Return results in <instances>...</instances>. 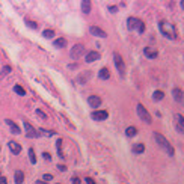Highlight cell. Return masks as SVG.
I'll use <instances>...</instances> for the list:
<instances>
[{
  "instance_id": "6da1fadb",
  "label": "cell",
  "mask_w": 184,
  "mask_h": 184,
  "mask_svg": "<svg viewBox=\"0 0 184 184\" xmlns=\"http://www.w3.org/2000/svg\"><path fill=\"white\" fill-rule=\"evenodd\" d=\"M154 139H155V142H157V145H160V148H162V150L166 153V154H169L171 157L175 154V151H174V146L169 143V141H168V139H166L162 133H157V131H155V133H154Z\"/></svg>"
},
{
  "instance_id": "7a4b0ae2",
  "label": "cell",
  "mask_w": 184,
  "mask_h": 184,
  "mask_svg": "<svg viewBox=\"0 0 184 184\" xmlns=\"http://www.w3.org/2000/svg\"><path fill=\"white\" fill-rule=\"evenodd\" d=\"M159 29H160V32L164 35L166 38H171V39L177 38V30H175V26L174 24H171L168 21H160Z\"/></svg>"
},
{
  "instance_id": "3957f363",
  "label": "cell",
  "mask_w": 184,
  "mask_h": 184,
  "mask_svg": "<svg viewBox=\"0 0 184 184\" xmlns=\"http://www.w3.org/2000/svg\"><path fill=\"white\" fill-rule=\"evenodd\" d=\"M127 24H128V29H136L139 33L145 32V23L142 20L136 18V17H130V18L127 20Z\"/></svg>"
},
{
  "instance_id": "277c9868",
  "label": "cell",
  "mask_w": 184,
  "mask_h": 184,
  "mask_svg": "<svg viewBox=\"0 0 184 184\" xmlns=\"http://www.w3.org/2000/svg\"><path fill=\"white\" fill-rule=\"evenodd\" d=\"M137 115H139V118H141L143 122H146V124H151L153 122V119H151V115L148 113V110L142 106L141 103L137 104Z\"/></svg>"
},
{
  "instance_id": "5b68a950",
  "label": "cell",
  "mask_w": 184,
  "mask_h": 184,
  "mask_svg": "<svg viewBox=\"0 0 184 184\" xmlns=\"http://www.w3.org/2000/svg\"><path fill=\"white\" fill-rule=\"evenodd\" d=\"M113 60H115V65L119 71V76L124 77L125 76V64H124V60H122V57L119 56V53H113Z\"/></svg>"
},
{
  "instance_id": "8992f818",
  "label": "cell",
  "mask_w": 184,
  "mask_h": 184,
  "mask_svg": "<svg viewBox=\"0 0 184 184\" xmlns=\"http://www.w3.org/2000/svg\"><path fill=\"white\" fill-rule=\"evenodd\" d=\"M83 55H85V45H82V44H76V45L73 47V50L69 51V56H71L73 59H78Z\"/></svg>"
},
{
  "instance_id": "52a82bcc",
  "label": "cell",
  "mask_w": 184,
  "mask_h": 184,
  "mask_svg": "<svg viewBox=\"0 0 184 184\" xmlns=\"http://www.w3.org/2000/svg\"><path fill=\"white\" fill-rule=\"evenodd\" d=\"M24 128H26V134H27V137H39V133L36 131V128H33L27 121H24Z\"/></svg>"
},
{
  "instance_id": "ba28073f",
  "label": "cell",
  "mask_w": 184,
  "mask_h": 184,
  "mask_svg": "<svg viewBox=\"0 0 184 184\" xmlns=\"http://www.w3.org/2000/svg\"><path fill=\"white\" fill-rule=\"evenodd\" d=\"M92 119H95V121H104V119H107V116H109V113L106 112V110H95V112H92Z\"/></svg>"
},
{
  "instance_id": "9c48e42d",
  "label": "cell",
  "mask_w": 184,
  "mask_h": 184,
  "mask_svg": "<svg viewBox=\"0 0 184 184\" xmlns=\"http://www.w3.org/2000/svg\"><path fill=\"white\" fill-rule=\"evenodd\" d=\"M89 32L94 35V36H100V38H106V36H107V33L104 32L103 29H100L98 26H91V27H89Z\"/></svg>"
},
{
  "instance_id": "30bf717a",
  "label": "cell",
  "mask_w": 184,
  "mask_h": 184,
  "mask_svg": "<svg viewBox=\"0 0 184 184\" xmlns=\"http://www.w3.org/2000/svg\"><path fill=\"white\" fill-rule=\"evenodd\" d=\"M87 103H89V106L94 107V109H97L101 106V98L98 97V95H91L89 98H87Z\"/></svg>"
},
{
  "instance_id": "8fae6325",
  "label": "cell",
  "mask_w": 184,
  "mask_h": 184,
  "mask_svg": "<svg viewBox=\"0 0 184 184\" xmlns=\"http://www.w3.org/2000/svg\"><path fill=\"white\" fill-rule=\"evenodd\" d=\"M175 121H177V130H178V133H183V131H184V118H183V115L177 113V115H175Z\"/></svg>"
},
{
  "instance_id": "7c38bea8",
  "label": "cell",
  "mask_w": 184,
  "mask_h": 184,
  "mask_svg": "<svg viewBox=\"0 0 184 184\" xmlns=\"http://www.w3.org/2000/svg\"><path fill=\"white\" fill-rule=\"evenodd\" d=\"M8 145H9V150L12 151V154H15V155H17V154H20V153H21V145H20L18 142L11 141Z\"/></svg>"
},
{
  "instance_id": "4fadbf2b",
  "label": "cell",
  "mask_w": 184,
  "mask_h": 184,
  "mask_svg": "<svg viewBox=\"0 0 184 184\" xmlns=\"http://www.w3.org/2000/svg\"><path fill=\"white\" fill-rule=\"evenodd\" d=\"M143 55L148 57V59H155L157 56H159V51L154 50V48H150V47H145L143 50Z\"/></svg>"
},
{
  "instance_id": "5bb4252c",
  "label": "cell",
  "mask_w": 184,
  "mask_h": 184,
  "mask_svg": "<svg viewBox=\"0 0 184 184\" xmlns=\"http://www.w3.org/2000/svg\"><path fill=\"white\" fill-rule=\"evenodd\" d=\"M100 59V53L98 51H89V53L86 55V62H95V60Z\"/></svg>"
},
{
  "instance_id": "9a60e30c",
  "label": "cell",
  "mask_w": 184,
  "mask_h": 184,
  "mask_svg": "<svg viewBox=\"0 0 184 184\" xmlns=\"http://www.w3.org/2000/svg\"><path fill=\"white\" fill-rule=\"evenodd\" d=\"M172 94H174V98H175V101L183 103V91L180 89V87H175V89L172 91Z\"/></svg>"
},
{
  "instance_id": "2e32d148",
  "label": "cell",
  "mask_w": 184,
  "mask_h": 184,
  "mask_svg": "<svg viewBox=\"0 0 184 184\" xmlns=\"http://www.w3.org/2000/svg\"><path fill=\"white\" fill-rule=\"evenodd\" d=\"M6 124L11 127V131H12L14 134H20V127L17 125V124H14V122H12L11 119H6Z\"/></svg>"
},
{
  "instance_id": "e0dca14e",
  "label": "cell",
  "mask_w": 184,
  "mask_h": 184,
  "mask_svg": "<svg viewBox=\"0 0 184 184\" xmlns=\"http://www.w3.org/2000/svg\"><path fill=\"white\" fill-rule=\"evenodd\" d=\"M98 77L103 78V80H107V78L110 77V71H109L107 68H101V69H100V73H98Z\"/></svg>"
},
{
  "instance_id": "ac0fdd59",
  "label": "cell",
  "mask_w": 184,
  "mask_h": 184,
  "mask_svg": "<svg viewBox=\"0 0 184 184\" xmlns=\"http://www.w3.org/2000/svg\"><path fill=\"white\" fill-rule=\"evenodd\" d=\"M66 39L65 38H59V39H56L55 42H53V45L55 47H57V48H64V47H66Z\"/></svg>"
},
{
  "instance_id": "d6986e66",
  "label": "cell",
  "mask_w": 184,
  "mask_h": 184,
  "mask_svg": "<svg viewBox=\"0 0 184 184\" xmlns=\"http://www.w3.org/2000/svg\"><path fill=\"white\" fill-rule=\"evenodd\" d=\"M24 183V174L21 171H15V184H23Z\"/></svg>"
},
{
  "instance_id": "ffe728a7",
  "label": "cell",
  "mask_w": 184,
  "mask_h": 184,
  "mask_svg": "<svg viewBox=\"0 0 184 184\" xmlns=\"http://www.w3.org/2000/svg\"><path fill=\"white\" fill-rule=\"evenodd\" d=\"M82 11L85 14H89L91 12V2H89V0H83V2H82Z\"/></svg>"
},
{
  "instance_id": "44dd1931",
  "label": "cell",
  "mask_w": 184,
  "mask_h": 184,
  "mask_svg": "<svg viewBox=\"0 0 184 184\" xmlns=\"http://www.w3.org/2000/svg\"><path fill=\"white\" fill-rule=\"evenodd\" d=\"M143 151H145V145H142V143L133 145V153H134V154H142Z\"/></svg>"
},
{
  "instance_id": "7402d4cb",
  "label": "cell",
  "mask_w": 184,
  "mask_h": 184,
  "mask_svg": "<svg viewBox=\"0 0 184 184\" xmlns=\"http://www.w3.org/2000/svg\"><path fill=\"white\" fill-rule=\"evenodd\" d=\"M125 134H127L128 137L136 136V134H137V128H136V127H128V128L125 130Z\"/></svg>"
},
{
  "instance_id": "603a6c76",
  "label": "cell",
  "mask_w": 184,
  "mask_h": 184,
  "mask_svg": "<svg viewBox=\"0 0 184 184\" xmlns=\"http://www.w3.org/2000/svg\"><path fill=\"white\" fill-rule=\"evenodd\" d=\"M14 92H15V94H18V95H26L24 87H21L20 85H15V86H14Z\"/></svg>"
},
{
  "instance_id": "cb8c5ba5",
  "label": "cell",
  "mask_w": 184,
  "mask_h": 184,
  "mask_svg": "<svg viewBox=\"0 0 184 184\" xmlns=\"http://www.w3.org/2000/svg\"><path fill=\"white\" fill-rule=\"evenodd\" d=\"M163 97H164V94H163L162 91H155V92H154V95H153V98H154L155 101H160V100H163Z\"/></svg>"
},
{
  "instance_id": "d4e9b609",
  "label": "cell",
  "mask_w": 184,
  "mask_h": 184,
  "mask_svg": "<svg viewBox=\"0 0 184 184\" xmlns=\"http://www.w3.org/2000/svg\"><path fill=\"white\" fill-rule=\"evenodd\" d=\"M53 35H55V30H51V29H45V30L42 32V36L44 38H51Z\"/></svg>"
},
{
  "instance_id": "484cf974",
  "label": "cell",
  "mask_w": 184,
  "mask_h": 184,
  "mask_svg": "<svg viewBox=\"0 0 184 184\" xmlns=\"http://www.w3.org/2000/svg\"><path fill=\"white\" fill-rule=\"evenodd\" d=\"M29 157H30V163H32V164L36 163V157H35V151H33V148H29Z\"/></svg>"
},
{
  "instance_id": "4316f807",
  "label": "cell",
  "mask_w": 184,
  "mask_h": 184,
  "mask_svg": "<svg viewBox=\"0 0 184 184\" xmlns=\"http://www.w3.org/2000/svg\"><path fill=\"white\" fill-rule=\"evenodd\" d=\"M56 145H57V151H59V155H60V157H62V159H64V155H62V139H59Z\"/></svg>"
},
{
  "instance_id": "83f0119b",
  "label": "cell",
  "mask_w": 184,
  "mask_h": 184,
  "mask_svg": "<svg viewBox=\"0 0 184 184\" xmlns=\"http://www.w3.org/2000/svg\"><path fill=\"white\" fill-rule=\"evenodd\" d=\"M26 23H27V26H29L30 29H38V23L30 21V20H26Z\"/></svg>"
},
{
  "instance_id": "f1b7e54d",
  "label": "cell",
  "mask_w": 184,
  "mask_h": 184,
  "mask_svg": "<svg viewBox=\"0 0 184 184\" xmlns=\"http://www.w3.org/2000/svg\"><path fill=\"white\" fill-rule=\"evenodd\" d=\"M36 115H38L39 118H42V119H47V115H45L44 112H41L39 109H36Z\"/></svg>"
},
{
  "instance_id": "f546056e",
  "label": "cell",
  "mask_w": 184,
  "mask_h": 184,
  "mask_svg": "<svg viewBox=\"0 0 184 184\" xmlns=\"http://www.w3.org/2000/svg\"><path fill=\"white\" fill-rule=\"evenodd\" d=\"M50 180H53V175H51V174H45V175H44V180L42 181H50Z\"/></svg>"
},
{
  "instance_id": "4dcf8cb0",
  "label": "cell",
  "mask_w": 184,
  "mask_h": 184,
  "mask_svg": "<svg viewBox=\"0 0 184 184\" xmlns=\"http://www.w3.org/2000/svg\"><path fill=\"white\" fill-rule=\"evenodd\" d=\"M57 169H59L60 172H65V171H66V166H65V164H57Z\"/></svg>"
},
{
  "instance_id": "1f68e13d",
  "label": "cell",
  "mask_w": 184,
  "mask_h": 184,
  "mask_svg": "<svg viewBox=\"0 0 184 184\" xmlns=\"http://www.w3.org/2000/svg\"><path fill=\"white\" fill-rule=\"evenodd\" d=\"M71 181H73V184H82V180H80V178H77V177H74Z\"/></svg>"
},
{
  "instance_id": "d6a6232c",
  "label": "cell",
  "mask_w": 184,
  "mask_h": 184,
  "mask_svg": "<svg viewBox=\"0 0 184 184\" xmlns=\"http://www.w3.org/2000/svg\"><path fill=\"white\" fill-rule=\"evenodd\" d=\"M42 157H44V159H45V160H48V162L51 160V155H50L48 153H44V154H42Z\"/></svg>"
},
{
  "instance_id": "836d02e7",
  "label": "cell",
  "mask_w": 184,
  "mask_h": 184,
  "mask_svg": "<svg viewBox=\"0 0 184 184\" xmlns=\"http://www.w3.org/2000/svg\"><path fill=\"white\" fill-rule=\"evenodd\" d=\"M109 11L110 12H116L118 11V6H109Z\"/></svg>"
},
{
  "instance_id": "e575fe53",
  "label": "cell",
  "mask_w": 184,
  "mask_h": 184,
  "mask_svg": "<svg viewBox=\"0 0 184 184\" xmlns=\"http://www.w3.org/2000/svg\"><path fill=\"white\" fill-rule=\"evenodd\" d=\"M85 181H86V183H87V184H95V181H94V180H92V178H89V177H87V178H86V180H85Z\"/></svg>"
},
{
  "instance_id": "d590c367",
  "label": "cell",
  "mask_w": 184,
  "mask_h": 184,
  "mask_svg": "<svg viewBox=\"0 0 184 184\" xmlns=\"http://www.w3.org/2000/svg\"><path fill=\"white\" fill-rule=\"evenodd\" d=\"M0 184H8V183H6V178H5V177H0Z\"/></svg>"
},
{
  "instance_id": "8d00e7d4",
  "label": "cell",
  "mask_w": 184,
  "mask_h": 184,
  "mask_svg": "<svg viewBox=\"0 0 184 184\" xmlns=\"http://www.w3.org/2000/svg\"><path fill=\"white\" fill-rule=\"evenodd\" d=\"M36 184H48V183H45V181H42V180H38V181H36Z\"/></svg>"
}]
</instances>
